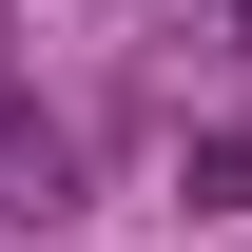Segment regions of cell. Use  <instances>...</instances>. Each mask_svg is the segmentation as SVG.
<instances>
[{"label": "cell", "instance_id": "obj_1", "mask_svg": "<svg viewBox=\"0 0 252 252\" xmlns=\"http://www.w3.org/2000/svg\"><path fill=\"white\" fill-rule=\"evenodd\" d=\"M194 214H252V136H194Z\"/></svg>", "mask_w": 252, "mask_h": 252}]
</instances>
